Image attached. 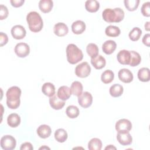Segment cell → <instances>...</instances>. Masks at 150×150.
<instances>
[{"instance_id":"19","label":"cell","mask_w":150,"mask_h":150,"mask_svg":"<svg viewBox=\"0 0 150 150\" xmlns=\"http://www.w3.org/2000/svg\"><path fill=\"white\" fill-rule=\"evenodd\" d=\"M85 23L80 20H77L74 22L71 25V30L76 35H80L83 33L86 30Z\"/></svg>"},{"instance_id":"22","label":"cell","mask_w":150,"mask_h":150,"mask_svg":"<svg viewBox=\"0 0 150 150\" xmlns=\"http://www.w3.org/2000/svg\"><path fill=\"white\" fill-rule=\"evenodd\" d=\"M7 123L9 127L16 128L21 123V117L16 113H12L8 116Z\"/></svg>"},{"instance_id":"38","label":"cell","mask_w":150,"mask_h":150,"mask_svg":"<svg viewBox=\"0 0 150 150\" xmlns=\"http://www.w3.org/2000/svg\"><path fill=\"white\" fill-rule=\"evenodd\" d=\"M9 14L8 9L7 7L2 4L0 5V19L4 20L5 19Z\"/></svg>"},{"instance_id":"4","label":"cell","mask_w":150,"mask_h":150,"mask_svg":"<svg viewBox=\"0 0 150 150\" xmlns=\"http://www.w3.org/2000/svg\"><path fill=\"white\" fill-rule=\"evenodd\" d=\"M66 57L69 63L75 64L83 59V53L76 45L70 43L66 47Z\"/></svg>"},{"instance_id":"31","label":"cell","mask_w":150,"mask_h":150,"mask_svg":"<svg viewBox=\"0 0 150 150\" xmlns=\"http://www.w3.org/2000/svg\"><path fill=\"white\" fill-rule=\"evenodd\" d=\"M86 52L88 55L91 58L96 57L98 55L99 49L97 45L95 43H90L87 45L86 47Z\"/></svg>"},{"instance_id":"43","label":"cell","mask_w":150,"mask_h":150,"mask_svg":"<svg viewBox=\"0 0 150 150\" xmlns=\"http://www.w3.org/2000/svg\"><path fill=\"white\" fill-rule=\"evenodd\" d=\"M149 23H150V22H146L145 23V29L146 30V31H149Z\"/></svg>"},{"instance_id":"14","label":"cell","mask_w":150,"mask_h":150,"mask_svg":"<svg viewBox=\"0 0 150 150\" xmlns=\"http://www.w3.org/2000/svg\"><path fill=\"white\" fill-rule=\"evenodd\" d=\"M117 139L118 141V142L123 146L130 145L132 142V136L129 132H118L117 135Z\"/></svg>"},{"instance_id":"15","label":"cell","mask_w":150,"mask_h":150,"mask_svg":"<svg viewBox=\"0 0 150 150\" xmlns=\"http://www.w3.org/2000/svg\"><path fill=\"white\" fill-rule=\"evenodd\" d=\"M71 95V91L70 88L67 86H62L60 87L57 90V97L63 101L68 100Z\"/></svg>"},{"instance_id":"8","label":"cell","mask_w":150,"mask_h":150,"mask_svg":"<svg viewBox=\"0 0 150 150\" xmlns=\"http://www.w3.org/2000/svg\"><path fill=\"white\" fill-rule=\"evenodd\" d=\"M78 103L84 108L89 107L93 103V96L88 91L83 92L78 97Z\"/></svg>"},{"instance_id":"10","label":"cell","mask_w":150,"mask_h":150,"mask_svg":"<svg viewBox=\"0 0 150 150\" xmlns=\"http://www.w3.org/2000/svg\"><path fill=\"white\" fill-rule=\"evenodd\" d=\"M11 33L12 37L17 40L23 39L26 35V31L25 29L23 26L20 25L13 26L11 29Z\"/></svg>"},{"instance_id":"27","label":"cell","mask_w":150,"mask_h":150,"mask_svg":"<svg viewBox=\"0 0 150 150\" xmlns=\"http://www.w3.org/2000/svg\"><path fill=\"white\" fill-rule=\"evenodd\" d=\"M70 90L72 94L79 97L83 93V87L80 81H74L71 84Z\"/></svg>"},{"instance_id":"11","label":"cell","mask_w":150,"mask_h":150,"mask_svg":"<svg viewBox=\"0 0 150 150\" xmlns=\"http://www.w3.org/2000/svg\"><path fill=\"white\" fill-rule=\"evenodd\" d=\"M118 79L125 83H131L134 79L132 73L128 69H122L118 73Z\"/></svg>"},{"instance_id":"3","label":"cell","mask_w":150,"mask_h":150,"mask_svg":"<svg viewBox=\"0 0 150 150\" xmlns=\"http://www.w3.org/2000/svg\"><path fill=\"white\" fill-rule=\"evenodd\" d=\"M26 21L30 30L33 32H39L43 28V20L37 12L32 11L28 13L26 16Z\"/></svg>"},{"instance_id":"23","label":"cell","mask_w":150,"mask_h":150,"mask_svg":"<svg viewBox=\"0 0 150 150\" xmlns=\"http://www.w3.org/2000/svg\"><path fill=\"white\" fill-rule=\"evenodd\" d=\"M42 91L45 96L50 97L55 94V87L51 83H45L42 87Z\"/></svg>"},{"instance_id":"35","label":"cell","mask_w":150,"mask_h":150,"mask_svg":"<svg viewBox=\"0 0 150 150\" xmlns=\"http://www.w3.org/2000/svg\"><path fill=\"white\" fill-rule=\"evenodd\" d=\"M142 35V30L138 27H134L129 33V38L132 41H137Z\"/></svg>"},{"instance_id":"30","label":"cell","mask_w":150,"mask_h":150,"mask_svg":"<svg viewBox=\"0 0 150 150\" xmlns=\"http://www.w3.org/2000/svg\"><path fill=\"white\" fill-rule=\"evenodd\" d=\"M121 30L120 28L116 26L109 25L105 30V33L109 37H117L120 35Z\"/></svg>"},{"instance_id":"40","label":"cell","mask_w":150,"mask_h":150,"mask_svg":"<svg viewBox=\"0 0 150 150\" xmlns=\"http://www.w3.org/2000/svg\"><path fill=\"white\" fill-rule=\"evenodd\" d=\"M24 0H11L10 3L11 4L12 6L15 8L21 7L24 4Z\"/></svg>"},{"instance_id":"36","label":"cell","mask_w":150,"mask_h":150,"mask_svg":"<svg viewBox=\"0 0 150 150\" xmlns=\"http://www.w3.org/2000/svg\"><path fill=\"white\" fill-rule=\"evenodd\" d=\"M125 7L129 11H135L139 4V0H125L124 1Z\"/></svg>"},{"instance_id":"45","label":"cell","mask_w":150,"mask_h":150,"mask_svg":"<svg viewBox=\"0 0 150 150\" xmlns=\"http://www.w3.org/2000/svg\"><path fill=\"white\" fill-rule=\"evenodd\" d=\"M50 149V148H49V147L45 146H42V147L39 148V149Z\"/></svg>"},{"instance_id":"33","label":"cell","mask_w":150,"mask_h":150,"mask_svg":"<svg viewBox=\"0 0 150 150\" xmlns=\"http://www.w3.org/2000/svg\"><path fill=\"white\" fill-rule=\"evenodd\" d=\"M66 113L67 116L70 118H76L79 116L80 111L77 107L71 105L67 107Z\"/></svg>"},{"instance_id":"5","label":"cell","mask_w":150,"mask_h":150,"mask_svg":"<svg viewBox=\"0 0 150 150\" xmlns=\"http://www.w3.org/2000/svg\"><path fill=\"white\" fill-rule=\"evenodd\" d=\"M1 147L4 150H12L15 148L16 141L15 138L10 135H5L1 138Z\"/></svg>"},{"instance_id":"12","label":"cell","mask_w":150,"mask_h":150,"mask_svg":"<svg viewBox=\"0 0 150 150\" xmlns=\"http://www.w3.org/2000/svg\"><path fill=\"white\" fill-rule=\"evenodd\" d=\"M117 59L120 64L123 65H129L131 60L130 51L125 49L120 50L117 55Z\"/></svg>"},{"instance_id":"34","label":"cell","mask_w":150,"mask_h":150,"mask_svg":"<svg viewBox=\"0 0 150 150\" xmlns=\"http://www.w3.org/2000/svg\"><path fill=\"white\" fill-rule=\"evenodd\" d=\"M131 53V60L129 65L132 67H135L139 64L141 62V57L140 54L134 50L130 51Z\"/></svg>"},{"instance_id":"21","label":"cell","mask_w":150,"mask_h":150,"mask_svg":"<svg viewBox=\"0 0 150 150\" xmlns=\"http://www.w3.org/2000/svg\"><path fill=\"white\" fill-rule=\"evenodd\" d=\"M53 6V2L52 0H40L39 2V9L43 13H49Z\"/></svg>"},{"instance_id":"9","label":"cell","mask_w":150,"mask_h":150,"mask_svg":"<svg viewBox=\"0 0 150 150\" xmlns=\"http://www.w3.org/2000/svg\"><path fill=\"white\" fill-rule=\"evenodd\" d=\"M14 51L18 57L23 58L29 55L30 53V47L27 43L21 42L16 45Z\"/></svg>"},{"instance_id":"17","label":"cell","mask_w":150,"mask_h":150,"mask_svg":"<svg viewBox=\"0 0 150 150\" xmlns=\"http://www.w3.org/2000/svg\"><path fill=\"white\" fill-rule=\"evenodd\" d=\"M117 47V44L114 40H108L104 42L102 45V50L106 54H112Z\"/></svg>"},{"instance_id":"29","label":"cell","mask_w":150,"mask_h":150,"mask_svg":"<svg viewBox=\"0 0 150 150\" xmlns=\"http://www.w3.org/2000/svg\"><path fill=\"white\" fill-rule=\"evenodd\" d=\"M114 78V73L111 70H106L103 72L101 76V80L104 84L111 83Z\"/></svg>"},{"instance_id":"32","label":"cell","mask_w":150,"mask_h":150,"mask_svg":"<svg viewBox=\"0 0 150 150\" xmlns=\"http://www.w3.org/2000/svg\"><path fill=\"white\" fill-rule=\"evenodd\" d=\"M102 148V142L97 138L91 139L88 143V148L90 150H100Z\"/></svg>"},{"instance_id":"28","label":"cell","mask_w":150,"mask_h":150,"mask_svg":"<svg viewBox=\"0 0 150 150\" xmlns=\"http://www.w3.org/2000/svg\"><path fill=\"white\" fill-rule=\"evenodd\" d=\"M54 138L55 139L60 143L64 142L66 141L68 137V135L65 129L63 128H59L54 132Z\"/></svg>"},{"instance_id":"13","label":"cell","mask_w":150,"mask_h":150,"mask_svg":"<svg viewBox=\"0 0 150 150\" xmlns=\"http://www.w3.org/2000/svg\"><path fill=\"white\" fill-rule=\"evenodd\" d=\"M68 32L69 28L63 22L57 23L53 27L54 33L59 37H62L66 35L68 33Z\"/></svg>"},{"instance_id":"24","label":"cell","mask_w":150,"mask_h":150,"mask_svg":"<svg viewBox=\"0 0 150 150\" xmlns=\"http://www.w3.org/2000/svg\"><path fill=\"white\" fill-rule=\"evenodd\" d=\"M85 8L89 12H96L100 8V3L96 0H87L85 2Z\"/></svg>"},{"instance_id":"6","label":"cell","mask_w":150,"mask_h":150,"mask_svg":"<svg viewBox=\"0 0 150 150\" xmlns=\"http://www.w3.org/2000/svg\"><path fill=\"white\" fill-rule=\"evenodd\" d=\"M74 71L77 77L86 78L90 75L91 73V67L87 62H83L76 67Z\"/></svg>"},{"instance_id":"37","label":"cell","mask_w":150,"mask_h":150,"mask_svg":"<svg viewBox=\"0 0 150 150\" xmlns=\"http://www.w3.org/2000/svg\"><path fill=\"white\" fill-rule=\"evenodd\" d=\"M150 2L149 1L144 2L141 7V11L142 14L146 17H149L150 16V8H149Z\"/></svg>"},{"instance_id":"44","label":"cell","mask_w":150,"mask_h":150,"mask_svg":"<svg viewBox=\"0 0 150 150\" xmlns=\"http://www.w3.org/2000/svg\"><path fill=\"white\" fill-rule=\"evenodd\" d=\"M116 149V147L112 145H108L107 146H106L105 148V149Z\"/></svg>"},{"instance_id":"25","label":"cell","mask_w":150,"mask_h":150,"mask_svg":"<svg viewBox=\"0 0 150 150\" xmlns=\"http://www.w3.org/2000/svg\"><path fill=\"white\" fill-rule=\"evenodd\" d=\"M138 78L142 82H147L150 80V71L147 67H142L138 71Z\"/></svg>"},{"instance_id":"1","label":"cell","mask_w":150,"mask_h":150,"mask_svg":"<svg viewBox=\"0 0 150 150\" xmlns=\"http://www.w3.org/2000/svg\"><path fill=\"white\" fill-rule=\"evenodd\" d=\"M21 90L18 86H12L9 88L6 93V105L11 109L18 108L21 103L20 97Z\"/></svg>"},{"instance_id":"16","label":"cell","mask_w":150,"mask_h":150,"mask_svg":"<svg viewBox=\"0 0 150 150\" xmlns=\"http://www.w3.org/2000/svg\"><path fill=\"white\" fill-rule=\"evenodd\" d=\"M49 104L53 109L59 110L64 106L65 101L62 100L54 94L49 98Z\"/></svg>"},{"instance_id":"20","label":"cell","mask_w":150,"mask_h":150,"mask_svg":"<svg viewBox=\"0 0 150 150\" xmlns=\"http://www.w3.org/2000/svg\"><path fill=\"white\" fill-rule=\"evenodd\" d=\"M91 63L96 69L100 70L105 67L106 60L103 56L98 55L96 57L91 59Z\"/></svg>"},{"instance_id":"26","label":"cell","mask_w":150,"mask_h":150,"mask_svg":"<svg viewBox=\"0 0 150 150\" xmlns=\"http://www.w3.org/2000/svg\"><path fill=\"white\" fill-rule=\"evenodd\" d=\"M124 91L123 87L119 84H114L110 88V94L113 97H118L121 96Z\"/></svg>"},{"instance_id":"41","label":"cell","mask_w":150,"mask_h":150,"mask_svg":"<svg viewBox=\"0 0 150 150\" xmlns=\"http://www.w3.org/2000/svg\"><path fill=\"white\" fill-rule=\"evenodd\" d=\"M20 149H25V150H32L33 149V147L32 145V144L30 142H24L23 143L21 147H20Z\"/></svg>"},{"instance_id":"2","label":"cell","mask_w":150,"mask_h":150,"mask_svg":"<svg viewBox=\"0 0 150 150\" xmlns=\"http://www.w3.org/2000/svg\"><path fill=\"white\" fill-rule=\"evenodd\" d=\"M124 12L120 8L114 9L106 8L102 12V17L104 21L108 23H118L124 18Z\"/></svg>"},{"instance_id":"42","label":"cell","mask_w":150,"mask_h":150,"mask_svg":"<svg viewBox=\"0 0 150 150\" xmlns=\"http://www.w3.org/2000/svg\"><path fill=\"white\" fill-rule=\"evenodd\" d=\"M142 43L146 46H150V35L149 33L145 34L142 38Z\"/></svg>"},{"instance_id":"7","label":"cell","mask_w":150,"mask_h":150,"mask_svg":"<svg viewBox=\"0 0 150 150\" xmlns=\"http://www.w3.org/2000/svg\"><path fill=\"white\" fill-rule=\"evenodd\" d=\"M115 128L116 131L119 133L129 132L132 129V124L129 120L122 118L117 121Z\"/></svg>"},{"instance_id":"18","label":"cell","mask_w":150,"mask_h":150,"mask_svg":"<svg viewBox=\"0 0 150 150\" xmlns=\"http://www.w3.org/2000/svg\"><path fill=\"white\" fill-rule=\"evenodd\" d=\"M37 134L38 136L41 138H47L49 137L52 133V129L50 127H49L48 125L43 124L40 125L36 130Z\"/></svg>"},{"instance_id":"39","label":"cell","mask_w":150,"mask_h":150,"mask_svg":"<svg viewBox=\"0 0 150 150\" xmlns=\"http://www.w3.org/2000/svg\"><path fill=\"white\" fill-rule=\"evenodd\" d=\"M8 42V37L7 35L2 32H0V46L2 47Z\"/></svg>"}]
</instances>
